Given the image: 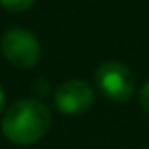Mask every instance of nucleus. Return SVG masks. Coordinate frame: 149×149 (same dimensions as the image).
Segmentation results:
<instances>
[{
    "label": "nucleus",
    "instance_id": "7ed1b4c3",
    "mask_svg": "<svg viewBox=\"0 0 149 149\" xmlns=\"http://www.w3.org/2000/svg\"><path fill=\"white\" fill-rule=\"evenodd\" d=\"M96 84L111 101L124 103L134 96V74L120 61H105L96 69Z\"/></svg>",
    "mask_w": 149,
    "mask_h": 149
},
{
    "label": "nucleus",
    "instance_id": "423d86ee",
    "mask_svg": "<svg viewBox=\"0 0 149 149\" xmlns=\"http://www.w3.org/2000/svg\"><path fill=\"white\" fill-rule=\"evenodd\" d=\"M140 103L143 107V111L149 115V82H145L140 90Z\"/></svg>",
    "mask_w": 149,
    "mask_h": 149
},
{
    "label": "nucleus",
    "instance_id": "f257e3e1",
    "mask_svg": "<svg viewBox=\"0 0 149 149\" xmlns=\"http://www.w3.org/2000/svg\"><path fill=\"white\" fill-rule=\"evenodd\" d=\"M48 107L38 100H19L2 117V132L12 143L31 145L46 136L50 130Z\"/></svg>",
    "mask_w": 149,
    "mask_h": 149
},
{
    "label": "nucleus",
    "instance_id": "39448f33",
    "mask_svg": "<svg viewBox=\"0 0 149 149\" xmlns=\"http://www.w3.org/2000/svg\"><path fill=\"white\" fill-rule=\"evenodd\" d=\"M33 2H35V0H0L2 8L12 12V13H21V12H25V10H29L33 6Z\"/></svg>",
    "mask_w": 149,
    "mask_h": 149
},
{
    "label": "nucleus",
    "instance_id": "0eeeda50",
    "mask_svg": "<svg viewBox=\"0 0 149 149\" xmlns=\"http://www.w3.org/2000/svg\"><path fill=\"white\" fill-rule=\"evenodd\" d=\"M2 107H4V90L0 86V111H2Z\"/></svg>",
    "mask_w": 149,
    "mask_h": 149
},
{
    "label": "nucleus",
    "instance_id": "f03ea898",
    "mask_svg": "<svg viewBox=\"0 0 149 149\" xmlns=\"http://www.w3.org/2000/svg\"><path fill=\"white\" fill-rule=\"evenodd\" d=\"M2 56L19 69H31L40 59V42L31 31L15 27L4 33L0 40Z\"/></svg>",
    "mask_w": 149,
    "mask_h": 149
},
{
    "label": "nucleus",
    "instance_id": "20e7f679",
    "mask_svg": "<svg viewBox=\"0 0 149 149\" xmlns=\"http://www.w3.org/2000/svg\"><path fill=\"white\" fill-rule=\"evenodd\" d=\"M94 103V90L84 80H65L54 92V105L65 115H80Z\"/></svg>",
    "mask_w": 149,
    "mask_h": 149
}]
</instances>
